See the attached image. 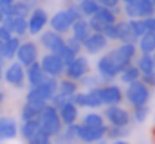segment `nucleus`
<instances>
[{"label":"nucleus","instance_id":"nucleus-30","mask_svg":"<svg viewBox=\"0 0 155 144\" xmlns=\"http://www.w3.org/2000/svg\"><path fill=\"white\" fill-rule=\"evenodd\" d=\"M135 67L139 69L141 74H146V72H153V60H152V54H137L135 60H134Z\"/></svg>","mask_w":155,"mask_h":144},{"label":"nucleus","instance_id":"nucleus-26","mask_svg":"<svg viewBox=\"0 0 155 144\" xmlns=\"http://www.w3.org/2000/svg\"><path fill=\"white\" fill-rule=\"evenodd\" d=\"M117 79H119L123 85H130V83L141 79V72H139V69L135 67V63H132V65H128L126 69H123V70L119 72Z\"/></svg>","mask_w":155,"mask_h":144},{"label":"nucleus","instance_id":"nucleus-53","mask_svg":"<svg viewBox=\"0 0 155 144\" xmlns=\"http://www.w3.org/2000/svg\"><path fill=\"white\" fill-rule=\"evenodd\" d=\"M94 144H108V139H101V141H97V142Z\"/></svg>","mask_w":155,"mask_h":144},{"label":"nucleus","instance_id":"nucleus-37","mask_svg":"<svg viewBox=\"0 0 155 144\" xmlns=\"http://www.w3.org/2000/svg\"><path fill=\"white\" fill-rule=\"evenodd\" d=\"M25 142L27 144H54V141H52V137H51L47 132H43L41 126H40V130L36 132V135H35L33 139L25 141Z\"/></svg>","mask_w":155,"mask_h":144},{"label":"nucleus","instance_id":"nucleus-43","mask_svg":"<svg viewBox=\"0 0 155 144\" xmlns=\"http://www.w3.org/2000/svg\"><path fill=\"white\" fill-rule=\"evenodd\" d=\"M87 20H88V25H90V31L92 33H103L105 25L99 20H96V18H87Z\"/></svg>","mask_w":155,"mask_h":144},{"label":"nucleus","instance_id":"nucleus-16","mask_svg":"<svg viewBox=\"0 0 155 144\" xmlns=\"http://www.w3.org/2000/svg\"><path fill=\"white\" fill-rule=\"evenodd\" d=\"M58 113H60V119H61L63 126H69V124H76V123H79V108L72 103V99L67 101L63 106L60 108Z\"/></svg>","mask_w":155,"mask_h":144},{"label":"nucleus","instance_id":"nucleus-45","mask_svg":"<svg viewBox=\"0 0 155 144\" xmlns=\"http://www.w3.org/2000/svg\"><path fill=\"white\" fill-rule=\"evenodd\" d=\"M143 20H144L146 33H152V34H155V16H148V18H143Z\"/></svg>","mask_w":155,"mask_h":144},{"label":"nucleus","instance_id":"nucleus-23","mask_svg":"<svg viewBox=\"0 0 155 144\" xmlns=\"http://www.w3.org/2000/svg\"><path fill=\"white\" fill-rule=\"evenodd\" d=\"M78 90H79V83H78V81L69 79V77H65V76L58 79V92H60V94H63L65 97L72 99V96L76 94Z\"/></svg>","mask_w":155,"mask_h":144},{"label":"nucleus","instance_id":"nucleus-32","mask_svg":"<svg viewBox=\"0 0 155 144\" xmlns=\"http://www.w3.org/2000/svg\"><path fill=\"white\" fill-rule=\"evenodd\" d=\"M78 5H79V9H81L83 18H92V16L97 13V9L101 7L97 0H81V2H78Z\"/></svg>","mask_w":155,"mask_h":144},{"label":"nucleus","instance_id":"nucleus-13","mask_svg":"<svg viewBox=\"0 0 155 144\" xmlns=\"http://www.w3.org/2000/svg\"><path fill=\"white\" fill-rule=\"evenodd\" d=\"M99 96H101L105 106H110V105H121V103L124 101L123 88H121L117 83H107V85H101V87H99Z\"/></svg>","mask_w":155,"mask_h":144},{"label":"nucleus","instance_id":"nucleus-29","mask_svg":"<svg viewBox=\"0 0 155 144\" xmlns=\"http://www.w3.org/2000/svg\"><path fill=\"white\" fill-rule=\"evenodd\" d=\"M85 92H87V108H90V110L105 108L103 99H101V96H99V87L88 88V90H85Z\"/></svg>","mask_w":155,"mask_h":144},{"label":"nucleus","instance_id":"nucleus-44","mask_svg":"<svg viewBox=\"0 0 155 144\" xmlns=\"http://www.w3.org/2000/svg\"><path fill=\"white\" fill-rule=\"evenodd\" d=\"M13 33H11V29L9 27H5L4 24H0V41H7L9 38H13Z\"/></svg>","mask_w":155,"mask_h":144},{"label":"nucleus","instance_id":"nucleus-39","mask_svg":"<svg viewBox=\"0 0 155 144\" xmlns=\"http://www.w3.org/2000/svg\"><path fill=\"white\" fill-rule=\"evenodd\" d=\"M65 43H67V47H69L76 56L83 52V43H81L79 40H76L74 36H67V38H65Z\"/></svg>","mask_w":155,"mask_h":144},{"label":"nucleus","instance_id":"nucleus-59","mask_svg":"<svg viewBox=\"0 0 155 144\" xmlns=\"http://www.w3.org/2000/svg\"><path fill=\"white\" fill-rule=\"evenodd\" d=\"M0 144H2V142H0Z\"/></svg>","mask_w":155,"mask_h":144},{"label":"nucleus","instance_id":"nucleus-50","mask_svg":"<svg viewBox=\"0 0 155 144\" xmlns=\"http://www.w3.org/2000/svg\"><path fill=\"white\" fill-rule=\"evenodd\" d=\"M4 18H5V15H4V11H2V7H0V24L4 22Z\"/></svg>","mask_w":155,"mask_h":144},{"label":"nucleus","instance_id":"nucleus-55","mask_svg":"<svg viewBox=\"0 0 155 144\" xmlns=\"http://www.w3.org/2000/svg\"><path fill=\"white\" fill-rule=\"evenodd\" d=\"M152 60H153V70H155V52L152 54Z\"/></svg>","mask_w":155,"mask_h":144},{"label":"nucleus","instance_id":"nucleus-40","mask_svg":"<svg viewBox=\"0 0 155 144\" xmlns=\"http://www.w3.org/2000/svg\"><path fill=\"white\" fill-rule=\"evenodd\" d=\"M72 103L78 108H87V92L85 90H78L76 94L72 96Z\"/></svg>","mask_w":155,"mask_h":144},{"label":"nucleus","instance_id":"nucleus-47","mask_svg":"<svg viewBox=\"0 0 155 144\" xmlns=\"http://www.w3.org/2000/svg\"><path fill=\"white\" fill-rule=\"evenodd\" d=\"M24 2H25L31 9H35V7H38V2H40V0H24Z\"/></svg>","mask_w":155,"mask_h":144},{"label":"nucleus","instance_id":"nucleus-4","mask_svg":"<svg viewBox=\"0 0 155 144\" xmlns=\"http://www.w3.org/2000/svg\"><path fill=\"white\" fill-rule=\"evenodd\" d=\"M103 117H105L107 124H112V126H124V128H130V124L134 123V119H132V112L126 110L124 106H121V105H110V106H105Z\"/></svg>","mask_w":155,"mask_h":144},{"label":"nucleus","instance_id":"nucleus-38","mask_svg":"<svg viewBox=\"0 0 155 144\" xmlns=\"http://www.w3.org/2000/svg\"><path fill=\"white\" fill-rule=\"evenodd\" d=\"M128 22H130V27H132L134 34L137 36V38L146 34V27H144V20L143 18H134V20H128Z\"/></svg>","mask_w":155,"mask_h":144},{"label":"nucleus","instance_id":"nucleus-20","mask_svg":"<svg viewBox=\"0 0 155 144\" xmlns=\"http://www.w3.org/2000/svg\"><path fill=\"white\" fill-rule=\"evenodd\" d=\"M47 79V74L43 72L41 65H40V60L35 61L33 65L25 67V81L29 83V87H36L40 83H43Z\"/></svg>","mask_w":155,"mask_h":144},{"label":"nucleus","instance_id":"nucleus-8","mask_svg":"<svg viewBox=\"0 0 155 144\" xmlns=\"http://www.w3.org/2000/svg\"><path fill=\"white\" fill-rule=\"evenodd\" d=\"M20 65H24V67H29V65H33L35 61H38L40 60V47L36 41H33V40H27V41H22L20 43V47H18V51H16V58H15Z\"/></svg>","mask_w":155,"mask_h":144},{"label":"nucleus","instance_id":"nucleus-19","mask_svg":"<svg viewBox=\"0 0 155 144\" xmlns=\"http://www.w3.org/2000/svg\"><path fill=\"white\" fill-rule=\"evenodd\" d=\"M117 27V41L119 43H137V36L134 34L132 27H130V22L126 18H119L116 22Z\"/></svg>","mask_w":155,"mask_h":144},{"label":"nucleus","instance_id":"nucleus-51","mask_svg":"<svg viewBox=\"0 0 155 144\" xmlns=\"http://www.w3.org/2000/svg\"><path fill=\"white\" fill-rule=\"evenodd\" d=\"M4 65H5V60H4L2 54H0V69H4Z\"/></svg>","mask_w":155,"mask_h":144},{"label":"nucleus","instance_id":"nucleus-56","mask_svg":"<svg viewBox=\"0 0 155 144\" xmlns=\"http://www.w3.org/2000/svg\"><path fill=\"white\" fill-rule=\"evenodd\" d=\"M152 4H153V7H155V0H152Z\"/></svg>","mask_w":155,"mask_h":144},{"label":"nucleus","instance_id":"nucleus-57","mask_svg":"<svg viewBox=\"0 0 155 144\" xmlns=\"http://www.w3.org/2000/svg\"><path fill=\"white\" fill-rule=\"evenodd\" d=\"M74 2H81V0H74Z\"/></svg>","mask_w":155,"mask_h":144},{"label":"nucleus","instance_id":"nucleus-3","mask_svg":"<svg viewBox=\"0 0 155 144\" xmlns=\"http://www.w3.org/2000/svg\"><path fill=\"white\" fill-rule=\"evenodd\" d=\"M38 121H40L41 130L47 132L52 139H54L56 135H60L61 130H63V123H61V119H60V113H58V110L52 106V105H47V106L43 108V112L40 113Z\"/></svg>","mask_w":155,"mask_h":144},{"label":"nucleus","instance_id":"nucleus-24","mask_svg":"<svg viewBox=\"0 0 155 144\" xmlns=\"http://www.w3.org/2000/svg\"><path fill=\"white\" fill-rule=\"evenodd\" d=\"M40 130V121L35 119V121H22V124L18 126V133L24 141H29L36 135V132Z\"/></svg>","mask_w":155,"mask_h":144},{"label":"nucleus","instance_id":"nucleus-36","mask_svg":"<svg viewBox=\"0 0 155 144\" xmlns=\"http://www.w3.org/2000/svg\"><path fill=\"white\" fill-rule=\"evenodd\" d=\"M79 87H85V90H88V88H94V87H101V79H99V76L97 74H87V76H83L79 81Z\"/></svg>","mask_w":155,"mask_h":144},{"label":"nucleus","instance_id":"nucleus-33","mask_svg":"<svg viewBox=\"0 0 155 144\" xmlns=\"http://www.w3.org/2000/svg\"><path fill=\"white\" fill-rule=\"evenodd\" d=\"M128 135H130V128L108 124V126H107V135H105V139H108V141H117V139H126Z\"/></svg>","mask_w":155,"mask_h":144},{"label":"nucleus","instance_id":"nucleus-34","mask_svg":"<svg viewBox=\"0 0 155 144\" xmlns=\"http://www.w3.org/2000/svg\"><path fill=\"white\" fill-rule=\"evenodd\" d=\"M150 115V105H139V106H132V119L135 123H144Z\"/></svg>","mask_w":155,"mask_h":144},{"label":"nucleus","instance_id":"nucleus-6","mask_svg":"<svg viewBox=\"0 0 155 144\" xmlns=\"http://www.w3.org/2000/svg\"><path fill=\"white\" fill-rule=\"evenodd\" d=\"M38 36H40V45H41V49L47 51V52H52V54H58V56H60V54L63 52V49L67 47L65 36L54 33L52 29H45V31H41Z\"/></svg>","mask_w":155,"mask_h":144},{"label":"nucleus","instance_id":"nucleus-31","mask_svg":"<svg viewBox=\"0 0 155 144\" xmlns=\"http://www.w3.org/2000/svg\"><path fill=\"white\" fill-rule=\"evenodd\" d=\"M92 18L99 20L103 25H112V24H116L117 20H119L116 15H114V11H112V9H108V7H103V5L97 9V13H96Z\"/></svg>","mask_w":155,"mask_h":144},{"label":"nucleus","instance_id":"nucleus-15","mask_svg":"<svg viewBox=\"0 0 155 144\" xmlns=\"http://www.w3.org/2000/svg\"><path fill=\"white\" fill-rule=\"evenodd\" d=\"M71 27H72V20L69 18L65 9H60L52 16H49V29H52L54 33L65 36L67 33H71Z\"/></svg>","mask_w":155,"mask_h":144},{"label":"nucleus","instance_id":"nucleus-41","mask_svg":"<svg viewBox=\"0 0 155 144\" xmlns=\"http://www.w3.org/2000/svg\"><path fill=\"white\" fill-rule=\"evenodd\" d=\"M103 34L107 36L108 41H117V27H116V24H112V25H105Z\"/></svg>","mask_w":155,"mask_h":144},{"label":"nucleus","instance_id":"nucleus-58","mask_svg":"<svg viewBox=\"0 0 155 144\" xmlns=\"http://www.w3.org/2000/svg\"><path fill=\"white\" fill-rule=\"evenodd\" d=\"M97 2H99V0H97Z\"/></svg>","mask_w":155,"mask_h":144},{"label":"nucleus","instance_id":"nucleus-42","mask_svg":"<svg viewBox=\"0 0 155 144\" xmlns=\"http://www.w3.org/2000/svg\"><path fill=\"white\" fill-rule=\"evenodd\" d=\"M141 81L150 87V88H155V70L153 72H146V74H141Z\"/></svg>","mask_w":155,"mask_h":144},{"label":"nucleus","instance_id":"nucleus-46","mask_svg":"<svg viewBox=\"0 0 155 144\" xmlns=\"http://www.w3.org/2000/svg\"><path fill=\"white\" fill-rule=\"evenodd\" d=\"M99 5L108 7V9H116L117 5H123L121 0H99Z\"/></svg>","mask_w":155,"mask_h":144},{"label":"nucleus","instance_id":"nucleus-22","mask_svg":"<svg viewBox=\"0 0 155 144\" xmlns=\"http://www.w3.org/2000/svg\"><path fill=\"white\" fill-rule=\"evenodd\" d=\"M90 25H88V20L87 18H81V20H78L72 24V27H71V36H74L76 40H79L81 43L90 36Z\"/></svg>","mask_w":155,"mask_h":144},{"label":"nucleus","instance_id":"nucleus-11","mask_svg":"<svg viewBox=\"0 0 155 144\" xmlns=\"http://www.w3.org/2000/svg\"><path fill=\"white\" fill-rule=\"evenodd\" d=\"M110 41L107 40V36L103 33H90V36L83 41V51L88 56H99L101 52L108 51Z\"/></svg>","mask_w":155,"mask_h":144},{"label":"nucleus","instance_id":"nucleus-54","mask_svg":"<svg viewBox=\"0 0 155 144\" xmlns=\"http://www.w3.org/2000/svg\"><path fill=\"white\" fill-rule=\"evenodd\" d=\"M4 79V69H0V81Z\"/></svg>","mask_w":155,"mask_h":144},{"label":"nucleus","instance_id":"nucleus-27","mask_svg":"<svg viewBox=\"0 0 155 144\" xmlns=\"http://www.w3.org/2000/svg\"><path fill=\"white\" fill-rule=\"evenodd\" d=\"M79 124L90 126V128H99V126H105L107 121H105L103 113H99V112H88V113H85V115L81 117Z\"/></svg>","mask_w":155,"mask_h":144},{"label":"nucleus","instance_id":"nucleus-28","mask_svg":"<svg viewBox=\"0 0 155 144\" xmlns=\"http://www.w3.org/2000/svg\"><path fill=\"white\" fill-rule=\"evenodd\" d=\"M134 5H135V11H137V18L155 16V7L152 4V0H135Z\"/></svg>","mask_w":155,"mask_h":144},{"label":"nucleus","instance_id":"nucleus-1","mask_svg":"<svg viewBox=\"0 0 155 144\" xmlns=\"http://www.w3.org/2000/svg\"><path fill=\"white\" fill-rule=\"evenodd\" d=\"M124 94V101L130 106H139V105H148L152 99V88L146 87L141 79L134 81L130 85H126V88L123 90Z\"/></svg>","mask_w":155,"mask_h":144},{"label":"nucleus","instance_id":"nucleus-48","mask_svg":"<svg viewBox=\"0 0 155 144\" xmlns=\"http://www.w3.org/2000/svg\"><path fill=\"white\" fill-rule=\"evenodd\" d=\"M15 0H0V7H7V5H11Z\"/></svg>","mask_w":155,"mask_h":144},{"label":"nucleus","instance_id":"nucleus-35","mask_svg":"<svg viewBox=\"0 0 155 144\" xmlns=\"http://www.w3.org/2000/svg\"><path fill=\"white\" fill-rule=\"evenodd\" d=\"M63 9H65V13L69 15V18L72 20V24L83 18V15H81V9H79L78 2H74V0H67V5H65Z\"/></svg>","mask_w":155,"mask_h":144},{"label":"nucleus","instance_id":"nucleus-2","mask_svg":"<svg viewBox=\"0 0 155 144\" xmlns=\"http://www.w3.org/2000/svg\"><path fill=\"white\" fill-rule=\"evenodd\" d=\"M107 54L114 60V63L119 67V70H123V69H126L128 65L134 63V60L139 54V51H137L135 43H119L117 47L107 51Z\"/></svg>","mask_w":155,"mask_h":144},{"label":"nucleus","instance_id":"nucleus-10","mask_svg":"<svg viewBox=\"0 0 155 144\" xmlns=\"http://www.w3.org/2000/svg\"><path fill=\"white\" fill-rule=\"evenodd\" d=\"M90 72V61L87 56L83 54H78L76 58L65 65V77L69 79H74V81H79L83 76H87Z\"/></svg>","mask_w":155,"mask_h":144},{"label":"nucleus","instance_id":"nucleus-25","mask_svg":"<svg viewBox=\"0 0 155 144\" xmlns=\"http://www.w3.org/2000/svg\"><path fill=\"white\" fill-rule=\"evenodd\" d=\"M137 51L139 54H153L155 52V34L152 33H146L137 40Z\"/></svg>","mask_w":155,"mask_h":144},{"label":"nucleus","instance_id":"nucleus-9","mask_svg":"<svg viewBox=\"0 0 155 144\" xmlns=\"http://www.w3.org/2000/svg\"><path fill=\"white\" fill-rule=\"evenodd\" d=\"M49 25V15L43 7H35L31 15L27 16V34L38 36L41 31H45Z\"/></svg>","mask_w":155,"mask_h":144},{"label":"nucleus","instance_id":"nucleus-17","mask_svg":"<svg viewBox=\"0 0 155 144\" xmlns=\"http://www.w3.org/2000/svg\"><path fill=\"white\" fill-rule=\"evenodd\" d=\"M2 24L5 27H9L11 33L18 38H24L27 34V18L25 16H5Z\"/></svg>","mask_w":155,"mask_h":144},{"label":"nucleus","instance_id":"nucleus-52","mask_svg":"<svg viewBox=\"0 0 155 144\" xmlns=\"http://www.w3.org/2000/svg\"><path fill=\"white\" fill-rule=\"evenodd\" d=\"M4 99H5V94H4V92H2V90H0V105H2V103H4Z\"/></svg>","mask_w":155,"mask_h":144},{"label":"nucleus","instance_id":"nucleus-5","mask_svg":"<svg viewBox=\"0 0 155 144\" xmlns=\"http://www.w3.org/2000/svg\"><path fill=\"white\" fill-rule=\"evenodd\" d=\"M96 70H97V76L101 79V85H107V83H114L119 76V67L114 63V60L105 52L97 58L96 61Z\"/></svg>","mask_w":155,"mask_h":144},{"label":"nucleus","instance_id":"nucleus-49","mask_svg":"<svg viewBox=\"0 0 155 144\" xmlns=\"http://www.w3.org/2000/svg\"><path fill=\"white\" fill-rule=\"evenodd\" d=\"M108 144H128L126 139H117V141H108Z\"/></svg>","mask_w":155,"mask_h":144},{"label":"nucleus","instance_id":"nucleus-12","mask_svg":"<svg viewBox=\"0 0 155 144\" xmlns=\"http://www.w3.org/2000/svg\"><path fill=\"white\" fill-rule=\"evenodd\" d=\"M4 79L7 85L15 87V88H24L25 85V67L20 65L18 61H11L7 65V69L4 70Z\"/></svg>","mask_w":155,"mask_h":144},{"label":"nucleus","instance_id":"nucleus-14","mask_svg":"<svg viewBox=\"0 0 155 144\" xmlns=\"http://www.w3.org/2000/svg\"><path fill=\"white\" fill-rule=\"evenodd\" d=\"M107 126H99V128H90V126H83L78 123V141L83 144H94L101 139H105L107 135Z\"/></svg>","mask_w":155,"mask_h":144},{"label":"nucleus","instance_id":"nucleus-21","mask_svg":"<svg viewBox=\"0 0 155 144\" xmlns=\"http://www.w3.org/2000/svg\"><path fill=\"white\" fill-rule=\"evenodd\" d=\"M20 43H22V38H18V36H13L7 41H0V54H2V58L5 61H13L16 58V51H18Z\"/></svg>","mask_w":155,"mask_h":144},{"label":"nucleus","instance_id":"nucleus-7","mask_svg":"<svg viewBox=\"0 0 155 144\" xmlns=\"http://www.w3.org/2000/svg\"><path fill=\"white\" fill-rule=\"evenodd\" d=\"M40 65L43 72L49 76V77H63L65 76V63L63 60L58 56V54H52V52H45L41 58H40Z\"/></svg>","mask_w":155,"mask_h":144},{"label":"nucleus","instance_id":"nucleus-18","mask_svg":"<svg viewBox=\"0 0 155 144\" xmlns=\"http://www.w3.org/2000/svg\"><path fill=\"white\" fill-rule=\"evenodd\" d=\"M16 135H18V124H16V121L13 117H9V115H2L0 117V142L15 139Z\"/></svg>","mask_w":155,"mask_h":144}]
</instances>
